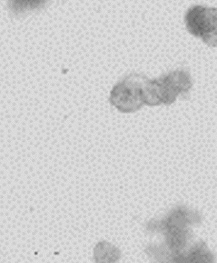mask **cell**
Returning a JSON list of instances; mask_svg holds the SVG:
<instances>
[{
  "instance_id": "1",
  "label": "cell",
  "mask_w": 217,
  "mask_h": 263,
  "mask_svg": "<svg viewBox=\"0 0 217 263\" xmlns=\"http://www.w3.org/2000/svg\"><path fill=\"white\" fill-rule=\"evenodd\" d=\"M141 78L136 74L125 77L111 91V104L124 112H131L142 105Z\"/></svg>"
},
{
  "instance_id": "2",
  "label": "cell",
  "mask_w": 217,
  "mask_h": 263,
  "mask_svg": "<svg viewBox=\"0 0 217 263\" xmlns=\"http://www.w3.org/2000/svg\"><path fill=\"white\" fill-rule=\"evenodd\" d=\"M47 0H10L11 11L15 14L27 13L40 9Z\"/></svg>"
}]
</instances>
